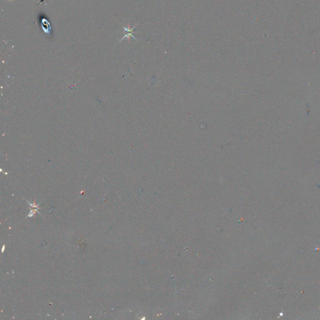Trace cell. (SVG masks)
Here are the masks:
<instances>
[{
    "mask_svg": "<svg viewBox=\"0 0 320 320\" xmlns=\"http://www.w3.org/2000/svg\"><path fill=\"white\" fill-rule=\"evenodd\" d=\"M27 202H28V203H29V204H30V206L31 208H35L37 209H39V204H40V203H39L38 204H36L35 203H34V204H31V203H30L28 201H27Z\"/></svg>",
    "mask_w": 320,
    "mask_h": 320,
    "instance_id": "obj_2",
    "label": "cell"
},
{
    "mask_svg": "<svg viewBox=\"0 0 320 320\" xmlns=\"http://www.w3.org/2000/svg\"><path fill=\"white\" fill-rule=\"evenodd\" d=\"M136 26H134V27L132 28H125V27H123L124 30H125V36H124V37L122 38L121 40H120V41H121L123 39H125V38H130V36L133 37V38H134V39H135V40L138 41V40H136V38L134 36H133V34H134V33H136V32H135L134 31H133V30H134V29H135ZM120 41H119V42H120Z\"/></svg>",
    "mask_w": 320,
    "mask_h": 320,
    "instance_id": "obj_1",
    "label": "cell"
}]
</instances>
